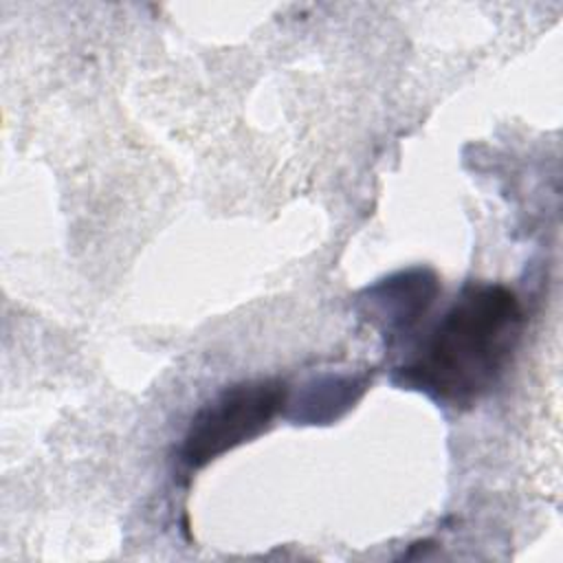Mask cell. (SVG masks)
Masks as SVG:
<instances>
[{"label": "cell", "mask_w": 563, "mask_h": 563, "mask_svg": "<svg viewBox=\"0 0 563 563\" xmlns=\"http://www.w3.org/2000/svg\"><path fill=\"white\" fill-rule=\"evenodd\" d=\"M523 330V310L512 290L473 284L433 325L409 363L402 383L451 407H471L508 369Z\"/></svg>", "instance_id": "cell-1"}, {"label": "cell", "mask_w": 563, "mask_h": 563, "mask_svg": "<svg viewBox=\"0 0 563 563\" xmlns=\"http://www.w3.org/2000/svg\"><path fill=\"white\" fill-rule=\"evenodd\" d=\"M284 402L286 385L275 378L242 380L222 389L191 418L180 446L183 464L200 468L253 440L271 427Z\"/></svg>", "instance_id": "cell-2"}]
</instances>
